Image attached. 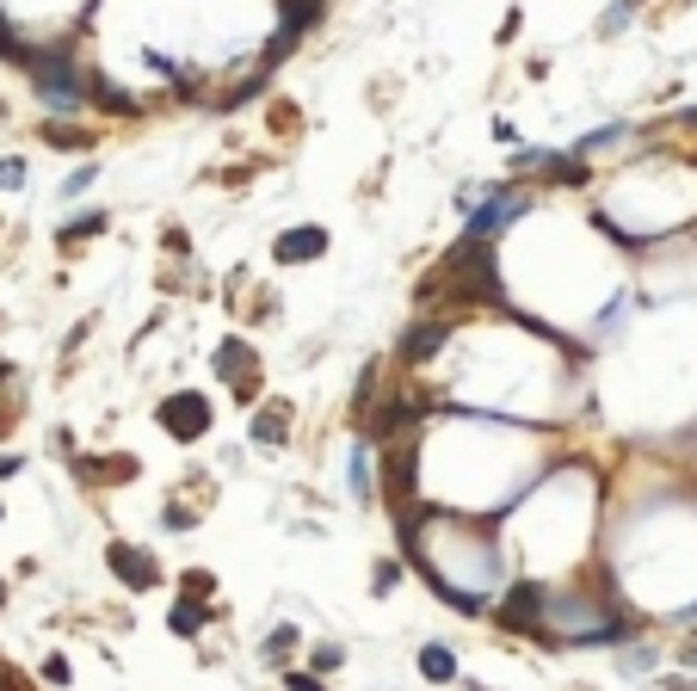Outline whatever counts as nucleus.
Here are the masks:
<instances>
[{"label": "nucleus", "instance_id": "0eeeda50", "mask_svg": "<svg viewBox=\"0 0 697 691\" xmlns=\"http://www.w3.org/2000/svg\"><path fill=\"white\" fill-rule=\"evenodd\" d=\"M414 414H420V402H414V395H401V389H395V395H389V402L377 408V420H371V439H395V432H401V426H408Z\"/></svg>", "mask_w": 697, "mask_h": 691}, {"label": "nucleus", "instance_id": "aec40b11", "mask_svg": "<svg viewBox=\"0 0 697 691\" xmlns=\"http://www.w3.org/2000/svg\"><path fill=\"white\" fill-rule=\"evenodd\" d=\"M395 580H401V568H395V562H377V593H389Z\"/></svg>", "mask_w": 697, "mask_h": 691}, {"label": "nucleus", "instance_id": "f3484780", "mask_svg": "<svg viewBox=\"0 0 697 691\" xmlns=\"http://www.w3.org/2000/svg\"><path fill=\"white\" fill-rule=\"evenodd\" d=\"M179 587H186V599H204V593L216 587V574H204V568H192L186 580H179Z\"/></svg>", "mask_w": 697, "mask_h": 691}, {"label": "nucleus", "instance_id": "a211bd4d", "mask_svg": "<svg viewBox=\"0 0 697 691\" xmlns=\"http://www.w3.org/2000/svg\"><path fill=\"white\" fill-rule=\"evenodd\" d=\"M630 13H636V0H617V7L599 19V31H623V25H630Z\"/></svg>", "mask_w": 697, "mask_h": 691}, {"label": "nucleus", "instance_id": "4468645a", "mask_svg": "<svg viewBox=\"0 0 697 691\" xmlns=\"http://www.w3.org/2000/svg\"><path fill=\"white\" fill-rule=\"evenodd\" d=\"M297 642H303V630H297V624H278V630H272V642H266V654H272V661H284V654L297 648Z\"/></svg>", "mask_w": 697, "mask_h": 691}, {"label": "nucleus", "instance_id": "f8f14e48", "mask_svg": "<svg viewBox=\"0 0 697 691\" xmlns=\"http://www.w3.org/2000/svg\"><path fill=\"white\" fill-rule=\"evenodd\" d=\"M346 469H352V494H358V500H371V451H364V445H352Z\"/></svg>", "mask_w": 697, "mask_h": 691}, {"label": "nucleus", "instance_id": "412c9836", "mask_svg": "<svg viewBox=\"0 0 697 691\" xmlns=\"http://www.w3.org/2000/svg\"><path fill=\"white\" fill-rule=\"evenodd\" d=\"M93 179H99V167H81L75 179H68V198H75V192H87V186H93Z\"/></svg>", "mask_w": 697, "mask_h": 691}, {"label": "nucleus", "instance_id": "9b49d317", "mask_svg": "<svg viewBox=\"0 0 697 691\" xmlns=\"http://www.w3.org/2000/svg\"><path fill=\"white\" fill-rule=\"evenodd\" d=\"M321 7H327V0H284V25H278V31H290V38H303V31L321 19Z\"/></svg>", "mask_w": 697, "mask_h": 691}, {"label": "nucleus", "instance_id": "dca6fc26", "mask_svg": "<svg viewBox=\"0 0 697 691\" xmlns=\"http://www.w3.org/2000/svg\"><path fill=\"white\" fill-rule=\"evenodd\" d=\"M44 136H50V142H62V149H93V136H87V130H68V124H50Z\"/></svg>", "mask_w": 697, "mask_h": 691}, {"label": "nucleus", "instance_id": "4be33fe9", "mask_svg": "<svg viewBox=\"0 0 697 691\" xmlns=\"http://www.w3.org/2000/svg\"><path fill=\"white\" fill-rule=\"evenodd\" d=\"M290 691H321V679H309V673H290Z\"/></svg>", "mask_w": 697, "mask_h": 691}, {"label": "nucleus", "instance_id": "f03ea898", "mask_svg": "<svg viewBox=\"0 0 697 691\" xmlns=\"http://www.w3.org/2000/svg\"><path fill=\"white\" fill-rule=\"evenodd\" d=\"M543 617H549V599H543L537 580H519V587L494 605V624L500 630H543Z\"/></svg>", "mask_w": 697, "mask_h": 691}, {"label": "nucleus", "instance_id": "f257e3e1", "mask_svg": "<svg viewBox=\"0 0 697 691\" xmlns=\"http://www.w3.org/2000/svg\"><path fill=\"white\" fill-rule=\"evenodd\" d=\"M31 81H38V93H44V105L50 112H81V93H87V81H81V68H75V56L68 50H31Z\"/></svg>", "mask_w": 697, "mask_h": 691}, {"label": "nucleus", "instance_id": "9d476101", "mask_svg": "<svg viewBox=\"0 0 697 691\" xmlns=\"http://www.w3.org/2000/svg\"><path fill=\"white\" fill-rule=\"evenodd\" d=\"M420 673H426L432 685L457 679V654H451V648H438V642H426V648H420Z\"/></svg>", "mask_w": 697, "mask_h": 691}, {"label": "nucleus", "instance_id": "6e6552de", "mask_svg": "<svg viewBox=\"0 0 697 691\" xmlns=\"http://www.w3.org/2000/svg\"><path fill=\"white\" fill-rule=\"evenodd\" d=\"M284 426H290V408H284V402H272L266 414H253V445L278 451V445H284Z\"/></svg>", "mask_w": 697, "mask_h": 691}, {"label": "nucleus", "instance_id": "39448f33", "mask_svg": "<svg viewBox=\"0 0 697 691\" xmlns=\"http://www.w3.org/2000/svg\"><path fill=\"white\" fill-rule=\"evenodd\" d=\"M445 340H451L445 321H414L408 334H401L395 358H401V365H426V358H438V346H445Z\"/></svg>", "mask_w": 697, "mask_h": 691}, {"label": "nucleus", "instance_id": "6ab92c4d", "mask_svg": "<svg viewBox=\"0 0 697 691\" xmlns=\"http://www.w3.org/2000/svg\"><path fill=\"white\" fill-rule=\"evenodd\" d=\"M623 667H630V673H642V667H654V648H630V654H623Z\"/></svg>", "mask_w": 697, "mask_h": 691}, {"label": "nucleus", "instance_id": "ddd939ff", "mask_svg": "<svg viewBox=\"0 0 697 691\" xmlns=\"http://www.w3.org/2000/svg\"><path fill=\"white\" fill-rule=\"evenodd\" d=\"M173 630H179V636H198V630H204V605H192V599L173 605Z\"/></svg>", "mask_w": 697, "mask_h": 691}, {"label": "nucleus", "instance_id": "423d86ee", "mask_svg": "<svg viewBox=\"0 0 697 691\" xmlns=\"http://www.w3.org/2000/svg\"><path fill=\"white\" fill-rule=\"evenodd\" d=\"M272 253H278L284 266H297V260L309 266V260H321V253H327V229H315V223H309V229H284Z\"/></svg>", "mask_w": 697, "mask_h": 691}, {"label": "nucleus", "instance_id": "2eb2a0df", "mask_svg": "<svg viewBox=\"0 0 697 691\" xmlns=\"http://www.w3.org/2000/svg\"><path fill=\"white\" fill-rule=\"evenodd\" d=\"M105 229V210H87V216H75V223L62 229V241H81V235H99Z\"/></svg>", "mask_w": 697, "mask_h": 691}, {"label": "nucleus", "instance_id": "1a4fd4ad", "mask_svg": "<svg viewBox=\"0 0 697 691\" xmlns=\"http://www.w3.org/2000/svg\"><path fill=\"white\" fill-rule=\"evenodd\" d=\"M241 371L253 377V352H247L241 340H223V352H216V377H223V383H241Z\"/></svg>", "mask_w": 697, "mask_h": 691}, {"label": "nucleus", "instance_id": "7ed1b4c3", "mask_svg": "<svg viewBox=\"0 0 697 691\" xmlns=\"http://www.w3.org/2000/svg\"><path fill=\"white\" fill-rule=\"evenodd\" d=\"M155 420H161V432H173V439H198V432L210 426V402L204 395H192V389H179V395H167V402L155 408Z\"/></svg>", "mask_w": 697, "mask_h": 691}, {"label": "nucleus", "instance_id": "20e7f679", "mask_svg": "<svg viewBox=\"0 0 697 691\" xmlns=\"http://www.w3.org/2000/svg\"><path fill=\"white\" fill-rule=\"evenodd\" d=\"M105 562H112V574L124 580V587H136V593H149L155 580H161V568H155V556H142V550H130V543H112L105 550Z\"/></svg>", "mask_w": 697, "mask_h": 691}]
</instances>
